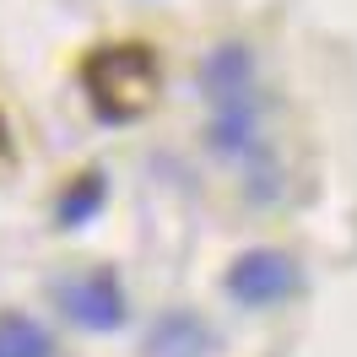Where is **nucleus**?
I'll use <instances>...</instances> for the list:
<instances>
[{
  "label": "nucleus",
  "instance_id": "nucleus-1",
  "mask_svg": "<svg viewBox=\"0 0 357 357\" xmlns=\"http://www.w3.org/2000/svg\"><path fill=\"white\" fill-rule=\"evenodd\" d=\"M82 87H87L98 119H141V114L157 103V87H162V70H157V54L146 44H103L87 54L82 66Z\"/></svg>",
  "mask_w": 357,
  "mask_h": 357
},
{
  "label": "nucleus",
  "instance_id": "nucleus-2",
  "mask_svg": "<svg viewBox=\"0 0 357 357\" xmlns=\"http://www.w3.org/2000/svg\"><path fill=\"white\" fill-rule=\"evenodd\" d=\"M298 287V266H292L282 249H249L233 260L227 271V292L249 303V309H260V303H276V298H287Z\"/></svg>",
  "mask_w": 357,
  "mask_h": 357
},
{
  "label": "nucleus",
  "instance_id": "nucleus-3",
  "mask_svg": "<svg viewBox=\"0 0 357 357\" xmlns=\"http://www.w3.org/2000/svg\"><path fill=\"white\" fill-rule=\"evenodd\" d=\"M60 303L76 325H87V331H114V325H125V292L114 282V271H92V276H76L60 287Z\"/></svg>",
  "mask_w": 357,
  "mask_h": 357
},
{
  "label": "nucleus",
  "instance_id": "nucleus-4",
  "mask_svg": "<svg viewBox=\"0 0 357 357\" xmlns=\"http://www.w3.org/2000/svg\"><path fill=\"white\" fill-rule=\"evenodd\" d=\"M206 347H211V331L190 309H168L152 325V335H146V352L152 357H201Z\"/></svg>",
  "mask_w": 357,
  "mask_h": 357
},
{
  "label": "nucleus",
  "instance_id": "nucleus-5",
  "mask_svg": "<svg viewBox=\"0 0 357 357\" xmlns=\"http://www.w3.org/2000/svg\"><path fill=\"white\" fill-rule=\"evenodd\" d=\"M201 87L211 92V103H238L249 92V49L244 44H222L211 60L201 66Z\"/></svg>",
  "mask_w": 357,
  "mask_h": 357
},
{
  "label": "nucleus",
  "instance_id": "nucleus-6",
  "mask_svg": "<svg viewBox=\"0 0 357 357\" xmlns=\"http://www.w3.org/2000/svg\"><path fill=\"white\" fill-rule=\"evenodd\" d=\"M54 347H49L44 325H33V319H22V314H0V357H49Z\"/></svg>",
  "mask_w": 357,
  "mask_h": 357
},
{
  "label": "nucleus",
  "instance_id": "nucleus-7",
  "mask_svg": "<svg viewBox=\"0 0 357 357\" xmlns=\"http://www.w3.org/2000/svg\"><path fill=\"white\" fill-rule=\"evenodd\" d=\"M98 206H103V174H82L66 195H60V222H66V227H82Z\"/></svg>",
  "mask_w": 357,
  "mask_h": 357
},
{
  "label": "nucleus",
  "instance_id": "nucleus-8",
  "mask_svg": "<svg viewBox=\"0 0 357 357\" xmlns=\"http://www.w3.org/2000/svg\"><path fill=\"white\" fill-rule=\"evenodd\" d=\"M0 152H6V119H0Z\"/></svg>",
  "mask_w": 357,
  "mask_h": 357
}]
</instances>
